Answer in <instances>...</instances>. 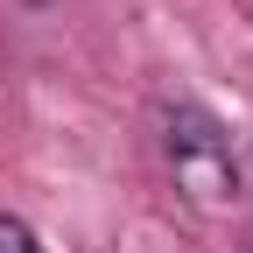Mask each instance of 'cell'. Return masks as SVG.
<instances>
[{
  "mask_svg": "<svg viewBox=\"0 0 253 253\" xmlns=\"http://www.w3.org/2000/svg\"><path fill=\"white\" fill-rule=\"evenodd\" d=\"M162 155H169L176 183H183L197 204H211V211L239 204V155H232V134H225L211 113L169 106V113H162Z\"/></svg>",
  "mask_w": 253,
  "mask_h": 253,
  "instance_id": "6da1fadb",
  "label": "cell"
},
{
  "mask_svg": "<svg viewBox=\"0 0 253 253\" xmlns=\"http://www.w3.org/2000/svg\"><path fill=\"white\" fill-rule=\"evenodd\" d=\"M0 253H42V246H36V232H28L21 218H7V211H0Z\"/></svg>",
  "mask_w": 253,
  "mask_h": 253,
  "instance_id": "7a4b0ae2",
  "label": "cell"
},
{
  "mask_svg": "<svg viewBox=\"0 0 253 253\" xmlns=\"http://www.w3.org/2000/svg\"><path fill=\"white\" fill-rule=\"evenodd\" d=\"M28 7H49V0H28Z\"/></svg>",
  "mask_w": 253,
  "mask_h": 253,
  "instance_id": "3957f363",
  "label": "cell"
}]
</instances>
